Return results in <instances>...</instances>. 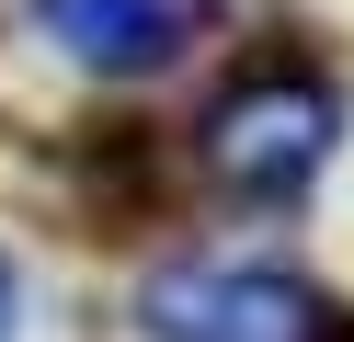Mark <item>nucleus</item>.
<instances>
[{"mask_svg":"<svg viewBox=\"0 0 354 342\" xmlns=\"http://www.w3.org/2000/svg\"><path fill=\"white\" fill-rule=\"evenodd\" d=\"M331 137H343V91L320 80V68L274 57L252 68V80H229L206 103V126H194V160H206L217 194H252V205H286L308 171L331 160Z\"/></svg>","mask_w":354,"mask_h":342,"instance_id":"f257e3e1","label":"nucleus"},{"mask_svg":"<svg viewBox=\"0 0 354 342\" xmlns=\"http://www.w3.org/2000/svg\"><path fill=\"white\" fill-rule=\"evenodd\" d=\"M138 331L149 342H354V319L274 263H171L149 274Z\"/></svg>","mask_w":354,"mask_h":342,"instance_id":"f03ea898","label":"nucleus"},{"mask_svg":"<svg viewBox=\"0 0 354 342\" xmlns=\"http://www.w3.org/2000/svg\"><path fill=\"white\" fill-rule=\"evenodd\" d=\"M35 23H46V46H57V57L103 68V80H138V68L183 57L194 0H35Z\"/></svg>","mask_w":354,"mask_h":342,"instance_id":"7ed1b4c3","label":"nucleus"},{"mask_svg":"<svg viewBox=\"0 0 354 342\" xmlns=\"http://www.w3.org/2000/svg\"><path fill=\"white\" fill-rule=\"evenodd\" d=\"M12 319H24V285H12V263H0V342H12Z\"/></svg>","mask_w":354,"mask_h":342,"instance_id":"20e7f679","label":"nucleus"}]
</instances>
